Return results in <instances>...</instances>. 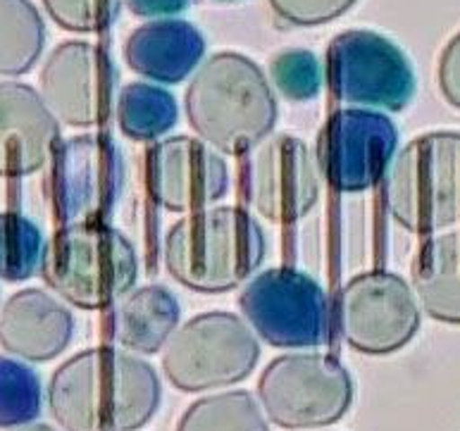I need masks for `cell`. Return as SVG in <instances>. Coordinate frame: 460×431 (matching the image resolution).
I'll return each mask as SVG.
<instances>
[{
	"label": "cell",
	"mask_w": 460,
	"mask_h": 431,
	"mask_svg": "<svg viewBox=\"0 0 460 431\" xmlns=\"http://www.w3.org/2000/svg\"><path fill=\"white\" fill-rule=\"evenodd\" d=\"M75 334V317L56 295L41 288H24L0 310V346L27 363H49L67 348Z\"/></svg>",
	"instance_id": "17"
},
{
	"label": "cell",
	"mask_w": 460,
	"mask_h": 431,
	"mask_svg": "<svg viewBox=\"0 0 460 431\" xmlns=\"http://www.w3.org/2000/svg\"><path fill=\"white\" fill-rule=\"evenodd\" d=\"M177 101L155 84H127L117 98V124L124 136L138 144L165 136L177 124Z\"/></svg>",
	"instance_id": "22"
},
{
	"label": "cell",
	"mask_w": 460,
	"mask_h": 431,
	"mask_svg": "<svg viewBox=\"0 0 460 431\" xmlns=\"http://www.w3.org/2000/svg\"><path fill=\"white\" fill-rule=\"evenodd\" d=\"M163 386L134 353L89 348L62 363L49 383V405L65 431H137L155 418Z\"/></svg>",
	"instance_id": "1"
},
{
	"label": "cell",
	"mask_w": 460,
	"mask_h": 431,
	"mask_svg": "<svg viewBox=\"0 0 460 431\" xmlns=\"http://www.w3.org/2000/svg\"><path fill=\"white\" fill-rule=\"evenodd\" d=\"M206 39L191 22L153 20L124 41V62L131 72L160 84H179L199 67Z\"/></svg>",
	"instance_id": "18"
},
{
	"label": "cell",
	"mask_w": 460,
	"mask_h": 431,
	"mask_svg": "<svg viewBox=\"0 0 460 431\" xmlns=\"http://www.w3.org/2000/svg\"><path fill=\"white\" fill-rule=\"evenodd\" d=\"M248 200L275 224H294L315 207L320 174L301 138L277 134L258 144L248 158Z\"/></svg>",
	"instance_id": "14"
},
{
	"label": "cell",
	"mask_w": 460,
	"mask_h": 431,
	"mask_svg": "<svg viewBox=\"0 0 460 431\" xmlns=\"http://www.w3.org/2000/svg\"><path fill=\"white\" fill-rule=\"evenodd\" d=\"M341 336L365 356H389L420 329L415 295L399 274L375 269L349 281L339 298Z\"/></svg>",
	"instance_id": "11"
},
{
	"label": "cell",
	"mask_w": 460,
	"mask_h": 431,
	"mask_svg": "<svg viewBox=\"0 0 460 431\" xmlns=\"http://www.w3.org/2000/svg\"><path fill=\"white\" fill-rule=\"evenodd\" d=\"M399 129L377 110H339L324 124L317 144L320 170L339 193L370 191L396 158Z\"/></svg>",
	"instance_id": "12"
},
{
	"label": "cell",
	"mask_w": 460,
	"mask_h": 431,
	"mask_svg": "<svg viewBox=\"0 0 460 431\" xmlns=\"http://www.w3.org/2000/svg\"><path fill=\"white\" fill-rule=\"evenodd\" d=\"M165 268L199 294H227L265 260V232L241 207H208L174 222L165 236Z\"/></svg>",
	"instance_id": "3"
},
{
	"label": "cell",
	"mask_w": 460,
	"mask_h": 431,
	"mask_svg": "<svg viewBox=\"0 0 460 431\" xmlns=\"http://www.w3.org/2000/svg\"><path fill=\"white\" fill-rule=\"evenodd\" d=\"M258 398L277 427L317 429L334 425L349 412L353 382L334 356L291 353L262 370Z\"/></svg>",
	"instance_id": "7"
},
{
	"label": "cell",
	"mask_w": 460,
	"mask_h": 431,
	"mask_svg": "<svg viewBox=\"0 0 460 431\" xmlns=\"http://www.w3.org/2000/svg\"><path fill=\"white\" fill-rule=\"evenodd\" d=\"M46 241L41 229L22 213H0V279L27 281L41 269Z\"/></svg>",
	"instance_id": "24"
},
{
	"label": "cell",
	"mask_w": 460,
	"mask_h": 431,
	"mask_svg": "<svg viewBox=\"0 0 460 431\" xmlns=\"http://www.w3.org/2000/svg\"><path fill=\"white\" fill-rule=\"evenodd\" d=\"M184 108L196 136L227 155L262 144L277 122V98L265 72L232 50L200 65L186 89Z\"/></svg>",
	"instance_id": "2"
},
{
	"label": "cell",
	"mask_w": 460,
	"mask_h": 431,
	"mask_svg": "<svg viewBox=\"0 0 460 431\" xmlns=\"http://www.w3.org/2000/svg\"><path fill=\"white\" fill-rule=\"evenodd\" d=\"M146 186L160 207L191 215L225 198L229 170L217 151L200 138H163L146 155Z\"/></svg>",
	"instance_id": "15"
},
{
	"label": "cell",
	"mask_w": 460,
	"mask_h": 431,
	"mask_svg": "<svg viewBox=\"0 0 460 431\" xmlns=\"http://www.w3.org/2000/svg\"><path fill=\"white\" fill-rule=\"evenodd\" d=\"M127 164L105 134H82L58 145L46 193L60 226L105 222L124 191Z\"/></svg>",
	"instance_id": "8"
},
{
	"label": "cell",
	"mask_w": 460,
	"mask_h": 431,
	"mask_svg": "<svg viewBox=\"0 0 460 431\" xmlns=\"http://www.w3.org/2000/svg\"><path fill=\"white\" fill-rule=\"evenodd\" d=\"M177 431H270V427L248 391H227L189 405Z\"/></svg>",
	"instance_id": "23"
},
{
	"label": "cell",
	"mask_w": 460,
	"mask_h": 431,
	"mask_svg": "<svg viewBox=\"0 0 460 431\" xmlns=\"http://www.w3.org/2000/svg\"><path fill=\"white\" fill-rule=\"evenodd\" d=\"M220 3H234V0H220Z\"/></svg>",
	"instance_id": "32"
},
{
	"label": "cell",
	"mask_w": 460,
	"mask_h": 431,
	"mask_svg": "<svg viewBox=\"0 0 460 431\" xmlns=\"http://www.w3.org/2000/svg\"><path fill=\"white\" fill-rule=\"evenodd\" d=\"M43 281L79 310L111 308L137 284L138 255L108 222L60 226L46 243Z\"/></svg>",
	"instance_id": "4"
},
{
	"label": "cell",
	"mask_w": 460,
	"mask_h": 431,
	"mask_svg": "<svg viewBox=\"0 0 460 431\" xmlns=\"http://www.w3.org/2000/svg\"><path fill=\"white\" fill-rule=\"evenodd\" d=\"M412 288L432 320L460 324V229L420 246L412 260Z\"/></svg>",
	"instance_id": "20"
},
{
	"label": "cell",
	"mask_w": 460,
	"mask_h": 431,
	"mask_svg": "<svg viewBox=\"0 0 460 431\" xmlns=\"http://www.w3.org/2000/svg\"><path fill=\"white\" fill-rule=\"evenodd\" d=\"M270 76L275 89L294 103L310 101L323 89V67L315 55L303 48L277 53L270 62Z\"/></svg>",
	"instance_id": "26"
},
{
	"label": "cell",
	"mask_w": 460,
	"mask_h": 431,
	"mask_svg": "<svg viewBox=\"0 0 460 431\" xmlns=\"http://www.w3.org/2000/svg\"><path fill=\"white\" fill-rule=\"evenodd\" d=\"M60 124L29 84L0 82V179L31 177L50 164Z\"/></svg>",
	"instance_id": "16"
},
{
	"label": "cell",
	"mask_w": 460,
	"mask_h": 431,
	"mask_svg": "<svg viewBox=\"0 0 460 431\" xmlns=\"http://www.w3.org/2000/svg\"><path fill=\"white\" fill-rule=\"evenodd\" d=\"M179 324V303L165 286L131 288L112 310V339L134 356L167 346Z\"/></svg>",
	"instance_id": "19"
},
{
	"label": "cell",
	"mask_w": 460,
	"mask_h": 431,
	"mask_svg": "<svg viewBox=\"0 0 460 431\" xmlns=\"http://www.w3.org/2000/svg\"><path fill=\"white\" fill-rule=\"evenodd\" d=\"M41 415V379L31 367L0 356V429L34 422Z\"/></svg>",
	"instance_id": "25"
},
{
	"label": "cell",
	"mask_w": 460,
	"mask_h": 431,
	"mask_svg": "<svg viewBox=\"0 0 460 431\" xmlns=\"http://www.w3.org/2000/svg\"><path fill=\"white\" fill-rule=\"evenodd\" d=\"M117 69L108 50L89 41L60 43L41 69V98L58 122L91 129L111 117Z\"/></svg>",
	"instance_id": "13"
},
{
	"label": "cell",
	"mask_w": 460,
	"mask_h": 431,
	"mask_svg": "<svg viewBox=\"0 0 460 431\" xmlns=\"http://www.w3.org/2000/svg\"><path fill=\"white\" fill-rule=\"evenodd\" d=\"M437 82L447 103L460 110V31L447 43V48L441 50Z\"/></svg>",
	"instance_id": "29"
},
{
	"label": "cell",
	"mask_w": 460,
	"mask_h": 431,
	"mask_svg": "<svg viewBox=\"0 0 460 431\" xmlns=\"http://www.w3.org/2000/svg\"><path fill=\"white\" fill-rule=\"evenodd\" d=\"M261 343L251 324L232 312H203L193 317L163 348V372L184 393L239 383L253 372Z\"/></svg>",
	"instance_id": "6"
},
{
	"label": "cell",
	"mask_w": 460,
	"mask_h": 431,
	"mask_svg": "<svg viewBox=\"0 0 460 431\" xmlns=\"http://www.w3.org/2000/svg\"><path fill=\"white\" fill-rule=\"evenodd\" d=\"M17 431H58V429H53V427L49 425H27V427H20Z\"/></svg>",
	"instance_id": "31"
},
{
	"label": "cell",
	"mask_w": 460,
	"mask_h": 431,
	"mask_svg": "<svg viewBox=\"0 0 460 431\" xmlns=\"http://www.w3.org/2000/svg\"><path fill=\"white\" fill-rule=\"evenodd\" d=\"M272 13L291 27H320L339 20L358 0H268Z\"/></svg>",
	"instance_id": "28"
},
{
	"label": "cell",
	"mask_w": 460,
	"mask_h": 431,
	"mask_svg": "<svg viewBox=\"0 0 460 431\" xmlns=\"http://www.w3.org/2000/svg\"><path fill=\"white\" fill-rule=\"evenodd\" d=\"M122 0H43L58 27L72 34H101L112 27Z\"/></svg>",
	"instance_id": "27"
},
{
	"label": "cell",
	"mask_w": 460,
	"mask_h": 431,
	"mask_svg": "<svg viewBox=\"0 0 460 431\" xmlns=\"http://www.w3.org/2000/svg\"><path fill=\"white\" fill-rule=\"evenodd\" d=\"M46 46V24L31 0H0V76L31 72Z\"/></svg>",
	"instance_id": "21"
},
{
	"label": "cell",
	"mask_w": 460,
	"mask_h": 431,
	"mask_svg": "<svg viewBox=\"0 0 460 431\" xmlns=\"http://www.w3.org/2000/svg\"><path fill=\"white\" fill-rule=\"evenodd\" d=\"M131 14L144 17V20H158V17H172L184 13L189 0H124Z\"/></svg>",
	"instance_id": "30"
},
{
	"label": "cell",
	"mask_w": 460,
	"mask_h": 431,
	"mask_svg": "<svg viewBox=\"0 0 460 431\" xmlns=\"http://www.w3.org/2000/svg\"><path fill=\"white\" fill-rule=\"evenodd\" d=\"M239 308L262 341L275 348H317L330 341V305L315 279L275 268L251 277Z\"/></svg>",
	"instance_id": "9"
},
{
	"label": "cell",
	"mask_w": 460,
	"mask_h": 431,
	"mask_svg": "<svg viewBox=\"0 0 460 431\" xmlns=\"http://www.w3.org/2000/svg\"><path fill=\"white\" fill-rule=\"evenodd\" d=\"M385 200L394 222L418 236L460 224L458 131H432L396 153L385 177Z\"/></svg>",
	"instance_id": "5"
},
{
	"label": "cell",
	"mask_w": 460,
	"mask_h": 431,
	"mask_svg": "<svg viewBox=\"0 0 460 431\" xmlns=\"http://www.w3.org/2000/svg\"><path fill=\"white\" fill-rule=\"evenodd\" d=\"M327 84L337 101L365 110L401 112L415 96L411 60L377 31L349 29L327 48Z\"/></svg>",
	"instance_id": "10"
}]
</instances>
